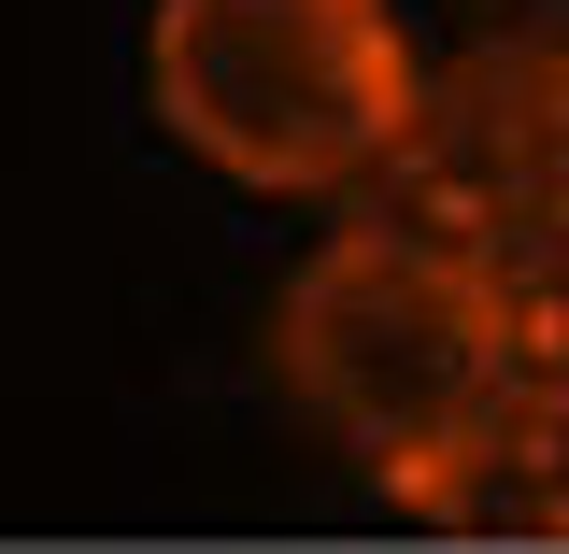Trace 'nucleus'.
I'll list each match as a JSON object with an SVG mask.
<instances>
[{
    "instance_id": "f257e3e1",
    "label": "nucleus",
    "mask_w": 569,
    "mask_h": 554,
    "mask_svg": "<svg viewBox=\"0 0 569 554\" xmlns=\"http://www.w3.org/2000/svg\"><path fill=\"white\" fill-rule=\"evenodd\" d=\"M556 299L413 213H342L271 299V384L413 526H498Z\"/></svg>"
},
{
    "instance_id": "f03ea898",
    "label": "nucleus",
    "mask_w": 569,
    "mask_h": 554,
    "mask_svg": "<svg viewBox=\"0 0 569 554\" xmlns=\"http://www.w3.org/2000/svg\"><path fill=\"white\" fill-rule=\"evenodd\" d=\"M142 100L200 171L257 200H356L399 171L427 58L399 0H157Z\"/></svg>"
},
{
    "instance_id": "7ed1b4c3",
    "label": "nucleus",
    "mask_w": 569,
    "mask_h": 554,
    "mask_svg": "<svg viewBox=\"0 0 569 554\" xmlns=\"http://www.w3.org/2000/svg\"><path fill=\"white\" fill-rule=\"evenodd\" d=\"M385 213H413L441 242L498 256L512 284L569 299V14L470 29L427 71L413 142L385 171Z\"/></svg>"
},
{
    "instance_id": "20e7f679",
    "label": "nucleus",
    "mask_w": 569,
    "mask_h": 554,
    "mask_svg": "<svg viewBox=\"0 0 569 554\" xmlns=\"http://www.w3.org/2000/svg\"><path fill=\"white\" fill-rule=\"evenodd\" d=\"M498 512L569 541V299H556V328H541V413H527V455H512V497Z\"/></svg>"
}]
</instances>
